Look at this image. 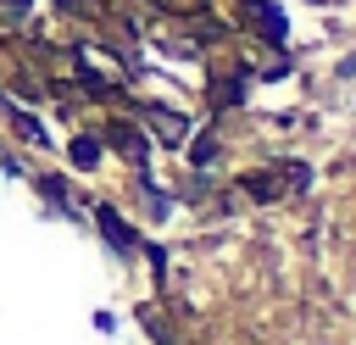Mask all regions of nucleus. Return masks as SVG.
Returning <instances> with one entry per match:
<instances>
[{
	"instance_id": "nucleus-5",
	"label": "nucleus",
	"mask_w": 356,
	"mask_h": 345,
	"mask_svg": "<svg viewBox=\"0 0 356 345\" xmlns=\"http://www.w3.org/2000/svg\"><path fill=\"white\" fill-rule=\"evenodd\" d=\"M72 161H78V167H95V161H100V139H95V134H78V139H72Z\"/></svg>"
},
{
	"instance_id": "nucleus-4",
	"label": "nucleus",
	"mask_w": 356,
	"mask_h": 345,
	"mask_svg": "<svg viewBox=\"0 0 356 345\" xmlns=\"http://www.w3.org/2000/svg\"><path fill=\"white\" fill-rule=\"evenodd\" d=\"M239 189H245L250 200H278V178H273V172H245Z\"/></svg>"
},
{
	"instance_id": "nucleus-6",
	"label": "nucleus",
	"mask_w": 356,
	"mask_h": 345,
	"mask_svg": "<svg viewBox=\"0 0 356 345\" xmlns=\"http://www.w3.org/2000/svg\"><path fill=\"white\" fill-rule=\"evenodd\" d=\"M189 161H195V167H211V161H217V139H211V134H200V139H195V150H189Z\"/></svg>"
},
{
	"instance_id": "nucleus-7",
	"label": "nucleus",
	"mask_w": 356,
	"mask_h": 345,
	"mask_svg": "<svg viewBox=\"0 0 356 345\" xmlns=\"http://www.w3.org/2000/svg\"><path fill=\"white\" fill-rule=\"evenodd\" d=\"M6 6H11V11H28V6H33V0H6Z\"/></svg>"
},
{
	"instance_id": "nucleus-2",
	"label": "nucleus",
	"mask_w": 356,
	"mask_h": 345,
	"mask_svg": "<svg viewBox=\"0 0 356 345\" xmlns=\"http://www.w3.org/2000/svg\"><path fill=\"white\" fill-rule=\"evenodd\" d=\"M139 111H145V122H150L167 145H184V134H189V122H184V117H172L167 106H139Z\"/></svg>"
},
{
	"instance_id": "nucleus-1",
	"label": "nucleus",
	"mask_w": 356,
	"mask_h": 345,
	"mask_svg": "<svg viewBox=\"0 0 356 345\" xmlns=\"http://www.w3.org/2000/svg\"><path fill=\"white\" fill-rule=\"evenodd\" d=\"M95 223L106 228V239H111V250H117V256H134V250H139V239L122 228V217H117L111 206H95Z\"/></svg>"
},
{
	"instance_id": "nucleus-3",
	"label": "nucleus",
	"mask_w": 356,
	"mask_h": 345,
	"mask_svg": "<svg viewBox=\"0 0 356 345\" xmlns=\"http://www.w3.org/2000/svg\"><path fill=\"white\" fill-rule=\"evenodd\" d=\"M106 139H111V145H117L128 161H139V167H145V150H150V145H145V134H139V128H128V122H111V128H106Z\"/></svg>"
}]
</instances>
